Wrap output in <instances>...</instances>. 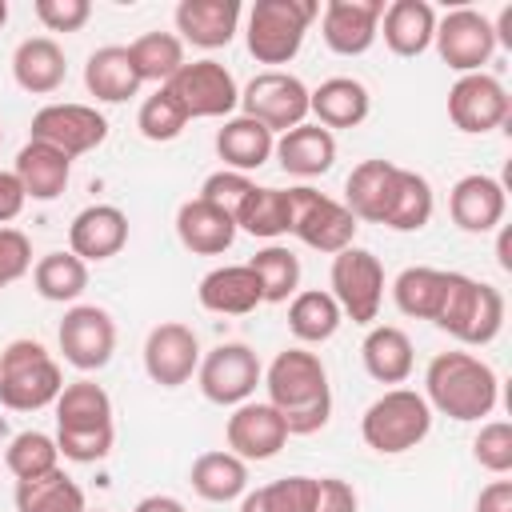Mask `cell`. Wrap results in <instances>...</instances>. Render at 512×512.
Instances as JSON below:
<instances>
[{"label": "cell", "instance_id": "6da1fadb", "mask_svg": "<svg viewBox=\"0 0 512 512\" xmlns=\"http://www.w3.org/2000/svg\"><path fill=\"white\" fill-rule=\"evenodd\" d=\"M268 404L284 416L288 436H312L328 424L332 416V388H328V368L320 364L316 352L304 348H284L264 372Z\"/></svg>", "mask_w": 512, "mask_h": 512}, {"label": "cell", "instance_id": "7a4b0ae2", "mask_svg": "<svg viewBox=\"0 0 512 512\" xmlns=\"http://www.w3.org/2000/svg\"><path fill=\"white\" fill-rule=\"evenodd\" d=\"M420 396L428 400L432 412L472 424V420L492 416V408L500 400V376L492 372L488 360H480L472 352H436L428 360Z\"/></svg>", "mask_w": 512, "mask_h": 512}, {"label": "cell", "instance_id": "3957f363", "mask_svg": "<svg viewBox=\"0 0 512 512\" xmlns=\"http://www.w3.org/2000/svg\"><path fill=\"white\" fill-rule=\"evenodd\" d=\"M64 372L40 340H12L0 352V404L12 412H40L56 404Z\"/></svg>", "mask_w": 512, "mask_h": 512}, {"label": "cell", "instance_id": "277c9868", "mask_svg": "<svg viewBox=\"0 0 512 512\" xmlns=\"http://www.w3.org/2000/svg\"><path fill=\"white\" fill-rule=\"evenodd\" d=\"M428 432H432V408L412 388H388L360 416V436L380 456L412 452Z\"/></svg>", "mask_w": 512, "mask_h": 512}, {"label": "cell", "instance_id": "5b68a950", "mask_svg": "<svg viewBox=\"0 0 512 512\" xmlns=\"http://www.w3.org/2000/svg\"><path fill=\"white\" fill-rule=\"evenodd\" d=\"M320 16V4L316 0H256L252 12H248V28H244V44L252 52L256 64H288L312 20Z\"/></svg>", "mask_w": 512, "mask_h": 512}, {"label": "cell", "instance_id": "8992f818", "mask_svg": "<svg viewBox=\"0 0 512 512\" xmlns=\"http://www.w3.org/2000/svg\"><path fill=\"white\" fill-rule=\"evenodd\" d=\"M288 212H292V228L288 232L296 240H304L312 252H324V256H336V252L352 248L356 228H360V220L340 200L324 196L312 184L288 188Z\"/></svg>", "mask_w": 512, "mask_h": 512}, {"label": "cell", "instance_id": "52a82bcc", "mask_svg": "<svg viewBox=\"0 0 512 512\" xmlns=\"http://www.w3.org/2000/svg\"><path fill=\"white\" fill-rule=\"evenodd\" d=\"M160 88L172 92V100L184 108L188 120H220L240 108L236 76L220 60H192V64L184 60L180 72Z\"/></svg>", "mask_w": 512, "mask_h": 512}, {"label": "cell", "instance_id": "ba28073f", "mask_svg": "<svg viewBox=\"0 0 512 512\" xmlns=\"http://www.w3.org/2000/svg\"><path fill=\"white\" fill-rule=\"evenodd\" d=\"M240 116L264 124L272 136L288 132L296 124H304V116H308V88H304L300 76L280 72V68L256 72L240 88Z\"/></svg>", "mask_w": 512, "mask_h": 512}, {"label": "cell", "instance_id": "9c48e42d", "mask_svg": "<svg viewBox=\"0 0 512 512\" xmlns=\"http://www.w3.org/2000/svg\"><path fill=\"white\" fill-rule=\"evenodd\" d=\"M332 300L340 304V312L352 320V324H368L380 316V304H384V268L380 260L368 252V248H344L332 256Z\"/></svg>", "mask_w": 512, "mask_h": 512}, {"label": "cell", "instance_id": "30bf717a", "mask_svg": "<svg viewBox=\"0 0 512 512\" xmlns=\"http://www.w3.org/2000/svg\"><path fill=\"white\" fill-rule=\"evenodd\" d=\"M260 380H264L260 356L240 340L216 344L208 356H200V368H196V384H200L204 400H212L220 408H236V404L252 400Z\"/></svg>", "mask_w": 512, "mask_h": 512}, {"label": "cell", "instance_id": "8fae6325", "mask_svg": "<svg viewBox=\"0 0 512 512\" xmlns=\"http://www.w3.org/2000/svg\"><path fill=\"white\" fill-rule=\"evenodd\" d=\"M440 60L468 76V72H484V64L492 60L496 52V32H492V20L476 8H452L444 16H436V36H432Z\"/></svg>", "mask_w": 512, "mask_h": 512}, {"label": "cell", "instance_id": "7c38bea8", "mask_svg": "<svg viewBox=\"0 0 512 512\" xmlns=\"http://www.w3.org/2000/svg\"><path fill=\"white\" fill-rule=\"evenodd\" d=\"M508 116H512V96L488 72H468L448 88V120L468 136L504 128Z\"/></svg>", "mask_w": 512, "mask_h": 512}, {"label": "cell", "instance_id": "4fadbf2b", "mask_svg": "<svg viewBox=\"0 0 512 512\" xmlns=\"http://www.w3.org/2000/svg\"><path fill=\"white\" fill-rule=\"evenodd\" d=\"M56 340L72 368L96 372L116 352V320L100 304H72L56 328Z\"/></svg>", "mask_w": 512, "mask_h": 512}, {"label": "cell", "instance_id": "5bb4252c", "mask_svg": "<svg viewBox=\"0 0 512 512\" xmlns=\"http://www.w3.org/2000/svg\"><path fill=\"white\" fill-rule=\"evenodd\" d=\"M32 140L60 148L64 156H84L92 148H100L108 140V120L92 108V104H44L32 116Z\"/></svg>", "mask_w": 512, "mask_h": 512}, {"label": "cell", "instance_id": "9a60e30c", "mask_svg": "<svg viewBox=\"0 0 512 512\" xmlns=\"http://www.w3.org/2000/svg\"><path fill=\"white\" fill-rule=\"evenodd\" d=\"M200 368V340L188 324L180 320H164L148 332L144 340V372L152 384L160 388H180L196 376Z\"/></svg>", "mask_w": 512, "mask_h": 512}, {"label": "cell", "instance_id": "2e32d148", "mask_svg": "<svg viewBox=\"0 0 512 512\" xmlns=\"http://www.w3.org/2000/svg\"><path fill=\"white\" fill-rule=\"evenodd\" d=\"M224 440L232 456L252 464V460H272L288 444V428H284V416L268 400H244L232 408L224 424Z\"/></svg>", "mask_w": 512, "mask_h": 512}, {"label": "cell", "instance_id": "e0dca14e", "mask_svg": "<svg viewBox=\"0 0 512 512\" xmlns=\"http://www.w3.org/2000/svg\"><path fill=\"white\" fill-rule=\"evenodd\" d=\"M384 0H328L320 12V36L336 56H364L376 44Z\"/></svg>", "mask_w": 512, "mask_h": 512}, {"label": "cell", "instance_id": "ac0fdd59", "mask_svg": "<svg viewBox=\"0 0 512 512\" xmlns=\"http://www.w3.org/2000/svg\"><path fill=\"white\" fill-rule=\"evenodd\" d=\"M504 212H508V196L496 176L472 172V176H460L448 192V216L460 232L484 236L504 224Z\"/></svg>", "mask_w": 512, "mask_h": 512}, {"label": "cell", "instance_id": "d6986e66", "mask_svg": "<svg viewBox=\"0 0 512 512\" xmlns=\"http://www.w3.org/2000/svg\"><path fill=\"white\" fill-rule=\"evenodd\" d=\"M128 244V216L116 204H88L68 224V252L84 264L112 260Z\"/></svg>", "mask_w": 512, "mask_h": 512}, {"label": "cell", "instance_id": "ffe728a7", "mask_svg": "<svg viewBox=\"0 0 512 512\" xmlns=\"http://www.w3.org/2000/svg\"><path fill=\"white\" fill-rule=\"evenodd\" d=\"M240 28V0H180L176 32L196 48H228Z\"/></svg>", "mask_w": 512, "mask_h": 512}, {"label": "cell", "instance_id": "44dd1931", "mask_svg": "<svg viewBox=\"0 0 512 512\" xmlns=\"http://www.w3.org/2000/svg\"><path fill=\"white\" fill-rule=\"evenodd\" d=\"M272 156L280 160V168L288 176H300V180H312V176H324L332 164H336V136L320 124H296L288 132L276 136V148Z\"/></svg>", "mask_w": 512, "mask_h": 512}, {"label": "cell", "instance_id": "7402d4cb", "mask_svg": "<svg viewBox=\"0 0 512 512\" xmlns=\"http://www.w3.org/2000/svg\"><path fill=\"white\" fill-rule=\"evenodd\" d=\"M196 296H200V308H208L216 316H248V312H256L264 304L260 280H256V272L248 264H220V268H212L200 280Z\"/></svg>", "mask_w": 512, "mask_h": 512}, {"label": "cell", "instance_id": "603a6c76", "mask_svg": "<svg viewBox=\"0 0 512 512\" xmlns=\"http://www.w3.org/2000/svg\"><path fill=\"white\" fill-rule=\"evenodd\" d=\"M308 112L316 116L320 128H356L372 112V96L356 76H328L320 88L308 92Z\"/></svg>", "mask_w": 512, "mask_h": 512}, {"label": "cell", "instance_id": "cb8c5ba5", "mask_svg": "<svg viewBox=\"0 0 512 512\" xmlns=\"http://www.w3.org/2000/svg\"><path fill=\"white\" fill-rule=\"evenodd\" d=\"M176 236L196 256H220L236 240V220L228 212H220L216 204L192 196V200H184L176 208Z\"/></svg>", "mask_w": 512, "mask_h": 512}, {"label": "cell", "instance_id": "d4e9b609", "mask_svg": "<svg viewBox=\"0 0 512 512\" xmlns=\"http://www.w3.org/2000/svg\"><path fill=\"white\" fill-rule=\"evenodd\" d=\"M68 76L64 48L52 36H28L12 52V80L32 96H52Z\"/></svg>", "mask_w": 512, "mask_h": 512}, {"label": "cell", "instance_id": "484cf974", "mask_svg": "<svg viewBox=\"0 0 512 512\" xmlns=\"http://www.w3.org/2000/svg\"><path fill=\"white\" fill-rule=\"evenodd\" d=\"M16 180L24 188L28 200H56L64 188H68V176H72V156H64L60 148L52 144H40V140H28L20 152H16Z\"/></svg>", "mask_w": 512, "mask_h": 512}, {"label": "cell", "instance_id": "4316f807", "mask_svg": "<svg viewBox=\"0 0 512 512\" xmlns=\"http://www.w3.org/2000/svg\"><path fill=\"white\" fill-rule=\"evenodd\" d=\"M384 44L396 56H420L432 48L436 36V8L428 0H392L380 16V32Z\"/></svg>", "mask_w": 512, "mask_h": 512}, {"label": "cell", "instance_id": "83f0119b", "mask_svg": "<svg viewBox=\"0 0 512 512\" xmlns=\"http://www.w3.org/2000/svg\"><path fill=\"white\" fill-rule=\"evenodd\" d=\"M396 172L400 164L392 160H360L348 180H344V208L356 216V220H368V224H380L384 212H388V200H392V184H396Z\"/></svg>", "mask_w": 512, "mask_h": 512}, {"label": "cell", "instance_id": "f1b7e54d", "mask_svg": "<svg viewBox=\"0 0 512 512\" xmlns=\"http://www.w3.org/2000/svg\"><path fill=\"white\" fill-rule=\"evenodd\" d=\"M360 360H364V372L376 384H404L412 376V368H416L412 340L396 324H372L364 344H360Z\"/></svg>", "mask_w": 512, "mask_h": 512}, {"label": "cell", "instance_id": "f546056e", "mask_svg": "<svg viewBox=\"0 0 512 512\" xmlns=\"http://www.w3.org/2000/svg\"><path fill=\"white\" fill-rule=\"evenodd\" d=\"M56 432H116L112 396L96 380H72L56 396Z\"/></svg>", "mask_w": 512, "mask_h": 512}, {"label": "cell", "instance_id": "4dcf8cb0", "mask_svg": "<svg viewBox=\"0 0 512 512\" xmlns=\"http://www.w3.org/2000/svg\"><path fill=\"white\" fill-rule=\"evenodd\" d=\"M140 76L132 68V56L124 44H104L84 60V88L100 104H124L128 96L140 92Z\"/></svg>", "mask_w": 512, "mask_h": 512}, {"label": "cell", "instance_id": "1f68e13d", "mask_svg": "<svg viewBox=\"0 0 512 512\" xmlns=\"http://www.w3.org/2000/svg\"><path fill=\"white\" fill-rule=\"evenodd\" d=\"M272 148H276V136L248 116H228L216 132V156L224 160V168L244 172V176L264 168L272 160Z\"/></svg>", "mask_w": 512, "mask_h": 512}, {"label": "cell", "instance_id": "d6a6232c", "mask_svg": "<svg viewBox=\"0 0 512 512\" xmlns=\"http://www.w3.org/2000/svg\"><path fill=\"white\" fill-rule=\"evenodd\" d=\"M188 484L196 496L212 500V504H228L236 496L248 492V464L240 456H232L228 448H216V452H200L192 460V472H188Z\"/></svg>", "mask_w": 512, "mask_h": 512}, {"label": "cell", "instance_id": "836d02e7", "mask_svg": "<svg viewBox=\"0 0 512 512\" xmlns=\"http://www.w3.org/2000/svg\"><path fill=\"white\" fill-rule=\"evenodd\" d=\"M432 208H436V196H432L428 176H420L412 168H400L396 172V184H392L388 212H384L380 224L392 228V232H420L432 220Z\"/></svg>", "mask_w": 512, "mask_h": 512}, {"label": "cell", "instance_id": "e575fe53", "mask_svg": "<svg viewBox=\"0 0 512 512\" xmlns=\"http://www.w3.org/2000/svg\"><path fill=\"white\" fill-rule=\"evenodd\" d=\"M344 312L340 304L332 300V292L324 288H304L288 300V332L300 340V344H324L336 336Z\"/></svg>", "mask_w": 512, "mask_h": 512}, {"label": "cell", "instance_id": "d590c367", "mask_svg": "<svg viewBox=\"0 0 512 512\" xmlns=\"http://www.w3.org/2000/svg\"><path fill=\"white\" fill-rule=\"evenodd\" d=\"M84 488L64 472L52 468L32 480H16V512H84Z\"/></svg>", "mask_w": 512, "mask_h": 512}, {"label": "cell", "instance_id": "8d00e7d4", "mask_svg": "<svg viewBox=\"0 0 512 512\" xmlns=\"http://www.w3.org/2000/svg\"><path fill=\"white\" fill-rule=\"evenodd\" d=\"M444 284L448 272L444 268H428V264H412L392 280V300L404 316L412 320H436L440 300H444Z\"/></svg>", "mask_w": 512, "mask_h": 512}, {"label": "cell", "instance_id": "74e56055", "mask_svg": "<svg viewBox=\"0 0 512 512\" xmlns=\"http://www.w3.org/2000/svg\"><path fill=\"white\" fill-rule=\"evenodd\" d=\"M292 228V212H288V188H252L248 200L236 212V232H248L256 240H276Z\"/></svg>", "mask_w": 512, "mask_h": 512}, {"label": "cell", "instance_id": "f35d334b", "mask_svg": "<svg viewBox=\"0 0 512 512\" xmlns=\"http://www.w3.org/2000/svg\"><path fill=\"white\" fill-rule=\"evenodd\" d=\"M32 284L52 304H72L88 288V264L72 252H48L32 264Z\"/></svg>", "mask_w": 512, "mask_h": 512}, {"label": "cell", "instance_id": "ab89813d", "mask_svg": "<svg viewBox=\"0 0 512 512\" xmlns=\"http://www.w3.org/2000/svg\"><path fill=\"white\" fill-rule=\"evenodd\" d=\"M128 56L140 80L168 84L184 64V40L176 32H144L128 44Z\"/></svg>", "mask_w": 512, "mask_h": 512}, {"label": "cell", "instance_id": "60d3db41", "mask_svg": "<svg viewBox=\"0 0 512 512\" xmlns=\"http://www.w3.org/2000/svg\"><path fill=\"white\" fill-rule=\"evenodd\" d=\"M248 268L256 272L260 280V292H264V304H284L300 292V256L284 244H264Z\"/></svg>", "mask_w": 512, "mask_h": 512}, {"label": "cell", "instance_id": "b9f144b4", "mask_svg": "<svg viewBox=\"0 0 512 512\" xmlns=\"http://www.w3.org/2000/svg\"><path fill=\"white\" fill-rule=\"evenodd\" d=\"M4 464L16 480H32V476H44L52 468H60V448H56V436L48 432H16L4 448Z\"/></svg>", "mask_w": 512, "mask_h": 512}, {"label": "cell", "instance_id": "7bdbcfd3", "mask_svg": "<svg viewBox=\"0 0 512 512\" xmlns=\"http://www.w3.org/2000/svg\"><path fill=\"white\" fill-rule=\"evenodd\" d=\"M308 496H312V476H284L244 492L240 512H308Z\"/></svg>", "mask_w": 512, "mask_h": 512}, {"label": "cell", "instance_id": "ee69618b", "mask_svg": "<svg viewBox=\"0 0 512 512\" xmlns=\"http://www.w3.org/2000/svg\"><path fill=\"white\" fill-rule=\"evenodd\" d=\"M184 124H188V116H184V108L172 100L168 88H156L152 96H144V104H140V112H136V128H140V136L152 140V144L176 140V136L184 132Z\"/></svg>", "mask_w": 512, "mask_h": 512}, {"label": "cell", "instance_id": "f6af8a7d", "mask_svg": "<svg viewBox=\"0 0 512 512\" xmlns=\"http://www.w3.org/2000/svg\"><path fill=\"white\" fill-rule=\"evenodd\" d=\"M476 292H480V280L464 276V272H448V284H444V300H440V312H436V328L448 332L452 340H464V328H468V316L476 308Z\"/></svg>", "mask_w": 512, "mask_h": 512}, {"label": "cell", "instance_id": "bcb514c9", "mask_svg": "<svg viewBox=\"0 0 512 512\" xmlns=\"http://www.w3.org/2000/svg\"><path fill=\"white\" fill-rule=\"evenodd\" d=\"M500 328H504V296H500V288H492V284L480 280L476 308H472V316H468V328H464V340H460V344L484 348V344H492V340L500 336Z\"/></svg>", "mask_w": 512, "mask_h": 512}, {"label": "cell", "instance_id": "7dc6e473", "mask_svg": "<svg viewBox=\"0 0 512 512\" xmlns=\"http://www.w3.org/2000/svg\"><path fill=\"white\" fill-rule=\"evenodd\" d=\"M472 456L484 472L492 476H508L512 472V424L508 420H488L480 424L476 440H472Z\"/></svg>", "mask_w": 512, "mask_h": 512}, {"label": "cell", "instance_id": "c3c4849f", "mask_svg": "<svg viewBox=\"0 0 512 512\" xmlns=\"http://www.w3.org/2000/svg\"><path fill=\"white\" fill-rule=\"evenodd\" d=\"M256 184L244 176V172H232V168H220V172H212L204 184H200V200H208V204H216L220 212H228L232 220H236V212H240V204L248 200V192H252Z\"/></svg>", "mask_w": 512, "mask_h": 512}, {"label": "cell", "instance_id": "681fc988", "mask_svg": "<svg viewBox=\"0 0 512 512\" xmlns=\"http://www.w3.org/2000/svg\"><path fill=\"white\" fill-rule=\"evenodd\" d=\"M116 432H56V448L72 464H96L112 452Z\"/></svg>", "mask_w": 512, "mask_h": 512}, {"label": "cell", "instance_id": "f907efd6", "mask_svg": "<svg viewBox=\"0 0 512 512\" xmlns=\"http://www.w3.org/2000/svg\"><path fill=\"white\" fill-rule=\"evenodd\" d=\"M32 8H36V20L48 32H80L92 16L88 0H36Z\"/></svg>", "mask_w": 512, "mask_h": 512}, {"label": "cell", "instance_id": "816d5d0a", "mask_svg": "<svg viewBox=\"0 0 512 512\" xmlns=\"http://www.w3.org/2000/svg\"><path fill=\"white\" fill-rule=\"evenodd\" d=\"M32 268V244L20 228H0V288L16 284Z\"/></svg>", "mask_w": 512, "mask_h": 512}, {"label": "cell", "instance_id": "f5cc1de1", "mask_svg": "<svg viewBox=\"0 0 512 512\" xmlns=\"http://www.w3.org/2000/svg\"><path fill=\"white\" fill-rule=\"evenodd\" d=\"M356 488L340 476H312L308 512H356Z\"/></svg>", "mask_w": 512, "mask_h": 512}, {"label": "cell", "instance_id": "db71d44e", "mask_svg": "<svg viewBox=\"0 0 512 512\" xmlns=\"http://www.w3.org/2000/svg\"><path fill=\"white\" fill-rule=\"evenodd\" d=\"M24 204H28V196H24L20 180H16V172L0 168V228H8V220H16L24 212Z\"/></svg>", "mask_w": 512, "mask_h": 512}, {"label": "cell", "instance_id": "11a10c76", "mask_svg": "<svg viewBox=\"0 0 512 512\" xmlns=\"http://www.w3.org/2000/svg\"><path fill=\"white\" fill-rule=\"evenodd\" d=\"M476 512H512V480H492L476 496Z\"/></svg>", "mask_w": 512, "mask_h": 512}, {"label": "cell", "instance_id": "9f6ffc18", "mask_svg": "<svg viewBox=\"0 0 512 512\" xmlns=\"http://www.w3.org/2000/svg\"><path fill=\"white\" fill-rule=\"evenodd\" d=\"M132 512H184V504H180L176 496H160V492H156V496H144Z\"/></svg>", "mask_w": 512, "mask_h": 512}, {"label": "cell", "instance_id": "6f0895ef", "mask_svg": "<svg viewBox=\"0 0 512 512\" xmlns=\"http://www.w3.org/2000/svg\"><path fill=\"white\" fill-rule=\"evenodd\" d=\"M508 244H512V240H508V228H500V240H496V260H500V268H504V272H512V256H508Z\"/></svg>", "mask_w": 512, "mask_h": 512}, {"label": "cell", "instance_id": "680465c9", "mask_svg": "<svg viewBox=\"0 0 512 512\" xmlns=\"http://www.w3.org/2000/svg\"><path fill=\"white\" fill-rule=\"evenodd\" d=\"M8 24V0H0V28Z\"/></svg>", "mask_w": 512, "mask_h": 512}, {"label": "cell", "instance_id": "91938a15", "mask_svg": "<svg viewBox=\"0 0 512 512\" xmlns=\"http://www.w3.org/2000/svg\"><path fill=\"white\" fill-rule=\"evenodd\" d=\"M0 144H4V128H0Z\"/></svg>", "mask_w": 512, "mask_h": 512}, {"label": "cell", "instance_id": "94428289", "mask_svg": "<svg viewBox=\"0 0 512 512\" xmlns=\"http://www.w3.org/2000/svg\"><path fill=\"white\" fill-rule=\"evenodd\" d=\"M84 512H88V508H84ZM96 512H100V508H96Z\"/></svg>", "mask_w": 512, "mask_h": 512}]
</instances>
